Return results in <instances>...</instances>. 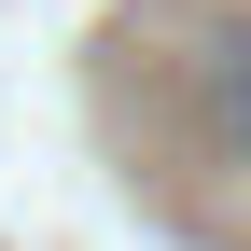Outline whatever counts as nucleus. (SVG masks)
Returning <instances> with one entry per match:
<instances>
[{
  "instance_id": "f257e3e1",
  "label": "nucleus",
  "mask_w": 251,
  "mask_h": 251,
  "mask_svg": "<svg viewBox=\"0 0 251 251\" xmlns=\"http://www.w3.org/2000/svg\"><path fill=\"white\" fill-rule=\"evenodd\" d=\"M196 126H209V153L251 181V28H224V42L196 56Z\"/></svg>"
}]
</instances>
